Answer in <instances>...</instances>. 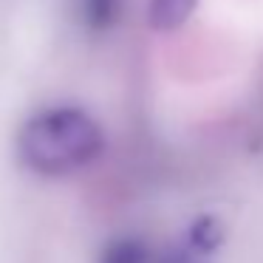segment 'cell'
<instances>
[{"instance_id":"1","label":"cell","mask_w":263,"mask_h":263,"mask_svg":"<svg viewBox=\"0 0 263 263\" xmlns=\"http://www.w3.org/2000/svg\"><path fill=\"white\" fill-rule=\"evenodd\" d=\"M105 147L102 127L80 108H54L26 122L17 153L26 167L43 176H65L91 164Z\"/></svg>"},{"instance_id":"2","label":"cell","mask_w":263,"mask_h":263,"mask_svg":"<svg viewBox=\"0 0 263 263\" xmlns=\"http://www.w3.org/2000/svg\"><path fill=\"white\" fill-rule=\"evenodd\" d=\"M195 6H198V0H150L147 23L156 31H173L187 23Z\"/></svg>"},{"instance_id":"3","label":"cell","mask_w":263,"mask_h":263,"mask_svg":"<svg viewBox=\"0 0 263 263\" xmlns=\"http://www.w3.org/2000/svg\"><path fill=\"white\" fill-rule=\"evenodd\" d=\"M80 23L91 31H108L122 14V0H77Z\"/></svg>"},{"instance_id":"4","label":"cell","mask_w":263,"mask_h":263,"mask_svg":"<svg viewBox=\"0 0 263 263\" xmlns=\"http://www.w3.org/2000/svg\"><path fill=\"white\" fill-rule=\"evenodd\" d=\"M99 263H153V252L139 238H119L102 249Z\"/></svg>"},{"instance_id":"5","label":"cell","mask_w":263,"mask_h":263,"mask_svg":"<svg viewBox=\"0 0 263 263\" xmlns=\"http://www.w3.org/2000/svg\"><path fill=\"white\" fill-rule=\"evenodd\" d=\"M187 238L193 240L195 246H201V249L215 252L218 246H221V240H223V227H221V221H218V218L201 215V218H195V221L190 223Z\"/></svg>"},{"instance_id":"6","label":"cell","mask_w":263,"mask_h":263,"mask_svg":"<svg viewBox=\"0 0 263 263\" xmlns=\"http://www.w3.org/2000/svg\"><path fill=\"white\" fill-rule=\"evenodd\" d=\"M153 263H212V252L201 249L190 238H184L181 243H173L164 252L153 255Z\"/></svg>"}]
</instances>
